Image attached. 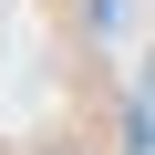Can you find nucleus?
<instances>
[{
	"label": "nucleus",
	"mask_w": 155,
	"mask_h": 155,
	"mask_svg": "<svg viewBox=\"0 0 155 155\" xmlns=\"http://www.w3.org/2000/svg\"><path fill=\"white\" fill-rule=\"evenodd\" d=\"M134 104H155V41H145V62H134Z\"/></svg>",
	"instance_id": "f257e3e1"
}]
</instances>
